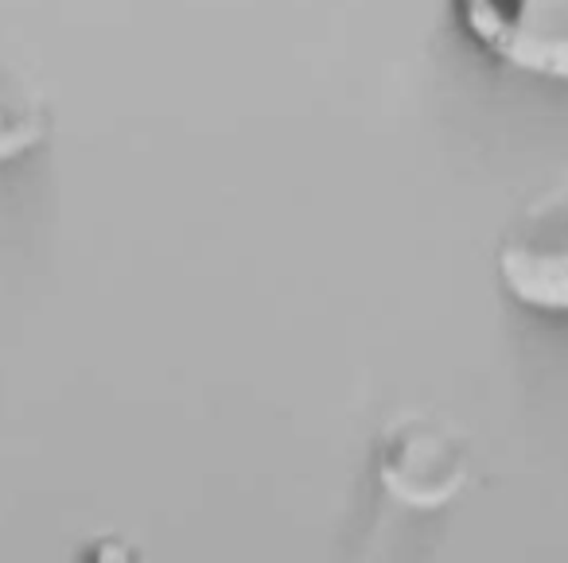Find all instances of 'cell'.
I'll list each match as a JSON object with an SVG mask.
<instances>
[{
  "label": "cell",
  "mask_w": 568,
  "mask_h": 563,
  "mask_svg": "<svg viewBox=\"0 0 568 563\" xmlns=\"http://www.w3.org/2000/svg\"><path fill=\"white\" fill-rule=\"evenodd\" d=\"M503 288L529 311L568 315V191L537 203L495 253Z\"/></svg>",
  "instance_id": "obj_3"
},
{
  "label": "cell",
  "mask_w": 568,
  "mask_h": 563,
  "mask_svg": "<svg viewBox=\"0 0 568 563\" xmlns=\"http://www.w3.org/2000/svg\"><path fill=\"white\" fill-rule=\"evenodd\" d=\"M71 563H144V555L129 536L98 532V536H87L79 547H74Z\"/></svg>",
  "instance_id": "obj_4"
},
{
  "label": "cell",
  "mask_w": 568,
  "mask_h": 563,
  "mask_svg": "<svg viewBox=\"0 0 568 563\" xmlns=\"http://www.w3.org/2000/svg\"><path fill=\"white\" fill-rule=\"evenodd\" d=\"M471 447L452 423L425 412L394 416L374 439V478L405 509L436 513L467 485Z\"/></svg>",
  "instance_id": "obj_1"
},
{
  "label": "cell",
  "mask_w": 568,
  "mask_h": 563,
  "mask_svg": "<svg viewBox=\"0 0 568 563\" xmlns=\"http://www.w3.org/2000/svg\"><path fill=\"white\" fill-rule=\"evenodd\" d=\"M452 17L495 63L568 82V0H452Z\"/></svg>",
  "instance_id": "obj_2"
}]
</instances>
